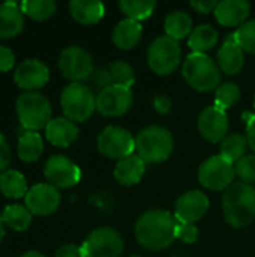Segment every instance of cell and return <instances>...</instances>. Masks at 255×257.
<instances>
[{
    "label": "cell",
    "instance_id": "obj_1",
    "mask_svg": "<svg viewBox=\"0 0 255 257\" xmlns=\"http://www.w3.org/2000/svg\"><path fill=\"white\" fill-rule=\"evenodd\" d=\"M176 227L177 220L174 215L162 209H152L137 220L134 233L143 248L159 251L176 239Z\"/></svg>",
    "mask_w": 255,
    "mask_h": 257
},
{
    "label": "cell",
    "instance_id": "obj_2",
    "mask_svg": "<svg viewBox=\"0 0 255 257\" xmlns=\"http://www.w3.org/2000/svg\"><path fill=\"white\" fill-rule=\"evenodd\" d=\"M222 211L225 221L236 227H246L255 220V190L252 185L234 182L222 197Z\"/></svg>",
    "mask_w": 255,
    "mask_h": 257
},
{
    "label": "cell",
    "instance_id": "obj_3",
    "mask_svg": "<svg viewBox=\"0 0 255 257\" xmlns=\"http://www.w3.org/2000/svg\"><path fill=\"white\" fill-rule=\"evenodd\" d=\"M174 148V140L171 133L158 125L144 128L135 139L137 155L146 164H155L165 161Z\"/></svg>",
    "mask_w": 255,
    "mask_h": 257
},
{
    "label": "cell",
    "instance_id": "obj_4",
    "mask_svg": "<svg viewBox=\"0 0 255 257\" xmlns=\"http://www.w3.org/2000/svg\"><path fill=\"white\" fill-rule=\"evenodd\" d=\"M182 74L186 83L198 92H209L221 86V69L206 54L191 53L183 63Z\"/></svg>",
    "mask_w": 255,
    "mask_h": 257
},
{
    "label": "cell",
    "instance_id": "obj_5",
    "mask_svg": "<svg viewBox=\"0 0 255 257\" xmlns=\"http://www.w3.org/2000/svg\"><path fill=\"white\" fill-rule=\"evenodd\" d=\"M15 108L21 125L27 131L47 128L51 120V104L39 92H24L20 95Z\"/></svg>",
    "mask_w": 255,
    "mask_h": 257
},
{
    "label": "cell",
    "instance_id": "obj_6",
    "mask_svg": "<svg viewBox=\"0 0 255 257\" xmlns=\"http://www.w3.org/2000/svg\"><path fill=\"white\" fill-rule=\"evenodd\" d=\"M60 104L65 117L72 122H84L96 110V96L86 84L71 83L62 90Z\"/></svg>",
    "mask_w": 255,
    "mask_h": 257
},
{
    "label": "cell",
    "instance_id": "obj_7",
    "mask_svg": "<svg viewBox=\"0 0 255 257\" xmlns=\"http://www.w3.org/2000/svg\"><path fill=\"white\" fill-rule=\"evenodd\" d=\"M182 50L177 41L170 36H158L147 50L149 68L158 75H170L180 65Z\"/></svg>",
    "mask_w": 255,
    "mask_h": 257
},
{
    "label": "cell",
    "instance_id": "obj_8",
    "mask_svg": "<svg viewBox=\"0 0 255 257\" xmlns=\"http://www.w3.org/2000/svg\"><path fill=\"white\" fill-rule=\"evenodd\" d=\"M236 176L234 164L221 155H213L201 163L198 169L200 184L212 191H222L233 185Z\"/></svg>",
    "mask_w": 255,
    "mask_h": 257
},
{
    "label": "cell",
    "instance_id": "obj_9",
    "mask_svg": "<svg viewBox=\"0 0 255 257\" xmlns=\"http://www.w3.org/2000/svg\"><path fill=\"white\" fill-rule=\"evenodd\" d=\"M98 149L104 157L119 161L134 154L135 140L125 128L107 126L98 136Z\"/></svg>",
    "mask_w": 255,
    "mask_h": 257
},
{
    "label": "cell",
    "instance_id": "obj_10",
    "mask_svg": "<svg viewBox=\"0 0 255 257\" xmlns=\"http://www.w3.org/2000/svg\"><path fill=\"white\" fill-rule=\"evenodd\" d=\"M84 257H119L123 251L120 233L111 227L93 230L81 245Z\"/></svg>",
    "mask_w": 255,
    "mask_h": 257
},
{
    "label": "cell",
    "instance_id": "obj_11",
    "mask_svg": "<svg viewBox=\"0 0 255 257\" xmlns=\"http://www.w3.org/2000/svg\"><path fill=\"white\" fill-rule=\"evenodd\" d=\"M59 68L63 77L72 80V83L84 81L95 72L92 56L78 45L68 47L62 51L59 57Z\"/></svg>",
    "mask_w": 255,
    "mask_h": 257
},
{
    "label": "cell",
    "instance_id": "obj_12",
    "mask_svg": "<svg viewBox=\"0 0 255 257\" xmlns=\"http://www.w3.org/2000/svg\"><path fill=\"white\" fill-rule=\"evenodd\" d=\"M44 173L50 184L57 190L71 188L77 185L81 179V170L78 169V166L63 155L50 157L45 163Z\"/></svg>",
    "mask_w": 255,
    "mask_h": 257
},
{
    "label": "cell",
    "instance_id": "obj_13",
    "mask_svg": "<svg viewBox=\"0 0 255 257\" xmlns=\"http://www.w3.org/2000/svg\"><path fill=\"white\" fill-rule=\"evenodd\" d=\"M132 105V92L128 87L110 86L101 90L96 96V110L107 117H117L125 114Z\"/></svg>",
    "mask_w": 255,
    "mask_h": 257
},
{
    "label": "cell",
    "instance_id": "obj_14",
    "mask_svg": "<svg viewBox=\"0 0 255 257\" xmlns=\"http://www.w3.org/2000/svg\"><path fill=\"white\" fill-rule=\"evenodd\" d=\"M62 196L51 184H36L26 194V206L35 215H50L57 211Z\"/></svg>",
    "mask_w": 255,
    "mask_h": 257
},
{
    "label": "cell",
    "instance_id": "obj_15",
    "mask_svg": "<svg viewBox=\"0 0 255 257\" xmlns=\"http://www.w3.org/2000/svg\"><path fill=\"white\" fill-rule=\"evenodd\" d=\"M209 209V199L204 193L194 190L180 196L174 206V217L177 223L194 224L201 220Z\"/></svg>",
    "mask_w": 255,
    "mask_h": 257
},
{
    "label": "cell",
    "instance_id": "obj_16",
    "mask_svg": "<svg viewBox=\"0 0 255 257\" xmlns=\"http://www.w3.org/2000/svg\"><path fill=\"white\" fill-rule=\"evenodd\" d=\"M198 131L203 139L210 143L222 142L228 133V116L219 107H207L198 116Z\"/></svg>",
    "mask_w": 255,
    "mask_h": 257
},
{
    "label": "cell",
    "instance_id": "obj_17",
    "mask_svg": "<svg viewBox=\"0 0 255 257\" xmlns=\"http://www.w3.org/2000/svg\"><path fill=\"white\" fill-rule=\"evenodd\" d=\"M14 80L27 92H35V89L47 84V81L50 80V71L44 62L38 59H26L17 66L14 72Z\"/></svg>",
    "mask_w": 255,
    "mask_h": 257
},
{
    "label": "cell",
    "instance_id": "obj_18",
    "mask_svg": "<svg viewBox=\"0 0 255 257\" xmlns=\"http://www.w3.org/2000/svg\"><path fill=\"white\" fill-rule=\"evenodd\" d=\"M245 63V51L239 45L234 33L228 35L218 51V66L222 72L234 75L240 72Z\"/></svg>",
    "mask_w": 255,
    "mask_h": 257
},
{
    "label": "cell",
    "instance_id": "obj_19",
    "mask_svg": "<svg viewBox=\"0 0 255 257\" xmlns=\"http://www.w3.org/2000/svg\"><path fill=\"white\" fill-rule=\"evenodd\" d=\"M251 5L246 0H222L215 9V18L225 27H237L246 23Z\"/></svg>",
    "mask_w": 255,
    "mask_h": 257
},
{
    "label": "cell",
    "instance_id": "obj_20",
    "mask_svg": "<svg viewBox=\"0 0 255 257\" xmlns=\"http://www.w3.org/2000/svg\"><path fill=\"white\" fill-rule=\"evenodd\" d=\"M45 136L54 146L66 148L72 145L78 137V126L68 117H54L45 128Z\"/></svg>",
    "mask_w": 255,
    "mask_h": 257
},
{
    "label": "cell",
    "instance_id": "obj_21",
    "mask_svg": "<svg viewBox=\"0 0 255 257\" xmlns=\"http://www.w3.org/2000/svg\"><path fill=\"white\" fill-rule=\"evenodd\" d=\"M146 172V163L135 154L117 161L114 169V178L119 184L131 187L141 181Z\"/></svg>",
    "mask_w": 255,
    "mask_h": 257
},
{
    "label": "cell",
    "instance_id": "obj_22",
    "mask_svg": "<svg viewBox=\"0 0 255 257\" xmlns=\"http://www.w3.org/2000/svg\"><path fill=\"white\" fill-rule=\"evenodd\" d=\"M24 17L18 3L5 2L0 5V38H12L23 29Z\"/></svg>",
    "mask_w": 255,
    "mask_h": 257
},
{
    "label": "cell",
    "instance_id": "obj_23",
    "mask_svg": "<svg viewBox=\"0 0 255 257\" xmlns=\"http://www.w3.org/2000/svg\"><path fill=\"white\" fill-rule=\"evenodd\" d=\"M141 33L143 26L138 21L125 18L116 24L113 30V42L120 50H131L140 42Z\"/></svg>",
    "mask_w": 255,
    "mask_h": 257
},
{
    "label": "cell",
    "instance_id": "obj_24",
    "mask_svg": "<svg viewBox=\"0 0 255 257\" xmlns=\"http://www.w3.org/2000/svg\"><path fill=\"white\" fill-rule=\"evenodd\" d=\"M69 12L80 24H95L104 17L105 8L101 2L72 0L69 3Z\"/></svg>",
    "mask_w": 255,
    "mask_h": 257
},
{
    "label": "cell",
    "instance_id": "obj_25",
    "mask_svg": "<svg viewBox=\"0 0 255 257\" xmlns=\"http://www.w3.org/2000/svg\"><path fill=\"white\" fill-rule=\"evenodd\" d=\"M218 30L210 24H201L197 26L192 33L189 35L188 45L192 50V53L206 54V51L212 50L218 42Z\"/></svg>",
    "mask_w": 255,
    "mask_h": 257
},
{
    "label": "cell",
    "instance_id": "obj_26",
    "mask_svg": "<svg viewBox=\"0 0 255 257\" xmlns=\"http://www.w3.org/2000/svg\"><path fill=\"white\" fill-rule=\"evenodd\" d=\"M44 151V142L42 137L36 131H27L24 130L20 134L18 139V155L23 161L32 163L36 161Z\"/></svg>",
    "mask_w": 255,
    "mask_h": 257
},
{
    "label": "cell",
    "instance_id": "obj_27",
    "mask_svg": "<svg viewBox=\"0 0 255 257\" xmlns=\"http://www.w3.org/2000/svg\"><path fill=\"white\" fill-rule=\"evenodd\" d=\"M164 29H165L167 36H170L179 42L180 39H183L192 33V20L186 12L174 11L165 18Z\"/></svg>",
    "mask_w": 255,
    "mask_h": 257
},
{
    "label": "cell",
    "instance_id": "obj_28",
    "mask_svg": "<svg viewBox=\"0 0 255 257\" xmlns=\"http://www.w3.org/2000/svg\"><path fill=\"white\" fill-rule=\"evenodd\" d=\"M0 191L11 199H20L27 194V181L17 170H5L0 173Z\"/></svg>",
    "mask_w": 255,
    "mask_h": 257
},
{
    "label": "cell",
    "instance_id": "obj_29",
    "mask_svg": "<svg viewBox=\"0 0 255 257\" xmlns=\"http://www.w3.org/2000/svg\"><path fill=\"white\" fill-rule=\"evenodd\" d=\"M248 149V140L246 136L242 134H230L227 136L222 142H221V157H224L225 160L231 161L233 164H236L237 161H240Z\"/></svg>",
    "mask_w": 255,
    "mask_h": 257
},
{
    "label": "cell",
    "instance_id": "obj_30",
    "mask_svg": "<svg viewBox=\"0 0 255 257\" xmlns=\"http://www.w3.org/2000/svg\"><path fill=\"white\" fill-rule=\"evenodd\" d=\"M32 212L27 209V206L21 205H8L2 214V218L8 227L17 230V232H24L29 229L32 224Z\"/></svg>",
    "mask_w": 255,
    "mask_h": 257
},
{
    "label": "cell",
    "instance_id": "obj_31",
    "mask_svg": "<svg viewBox=\"0 0 255 257\" xmlns=\"http://www.w3.org/2000/svg\"><path fill=\"white\" fill-rule=\"evenodd\" d=\"M119 6H120L122 12L129 20L140 23L153 14V11L156 8V2H153V0H120Z\"/></svg>",
    "mask_w": 255,
    "mask_h": 257
},
{
    "label": "cell",
    "instance_id": "obj_32",
    "mask_svg": "<svg viewBox=\"0 0 255 257\" xmlns=\"http://www.w3.org/2000/svg\"><path fill=\"white\" fill-rule=\"evenodd\" d=\"M20 9L33 20H47L56 12V3L53 0H24L20 3Z\"/></svg>",
    "mask_w": 255,
    "mask_h": 257
},
{
    "label": "cell",
    "instance_id": "obj_33",
    "mask_svg": "<svg viewBox=\"0 0 255 257\" xmlns=\"http://www.w3.org/2000/svg\"><path fill=\"white\" fill-rule=\"evenodd\" d=\"M240 99V89L234 83H224L216 89L215 93V104L221 110H227L237 104Z\"/></svg>",
    "mask_w": 255,
    "mask_h": 257
},
{
    "label": "cell",
    "instance_id": "obj_34",
    "mask_svg": "<svg viewBox=\"0 0 255 257\" xmlns=\"http://www.w3.org/2000/svg\"><path fill=\"white\" fill-rule=\"evenodd\" d=\"M110 74H111L113 84H116V86H122V87L131 89V86L135 81V75H134L132 66L129 63L123 62V60L114 62L110 66Z\"/></svg>",
    "mask_w": 255,
    "mask_h": 257
},
{
    "label": "cell",
    "instance_id": "obj_35",
    "mask_svg": "<svg viewBox=\"0 0 255 257\" xmlns=\"http://www.w3.org/2000/svg\"><path fill=\"white\" fill-rule=\"evenodd\" d=\"M234 36L239 42V45L243 48V51L255 54V20L246 21L242 24L236 32Z\"/></svg>",
    "mask_w": 255,
    "mask_h": 257
},
{
    "label": "cell",
    "instance_id": "obj_36",
    "mask_svg": "<svg viewBox=\"0 0 255 257\" xmlns=\"http://www.w3.org/2000/svg\"><path fill=\"white\" fill-rule=\"evenodd\" d=\"M234 169L236 176H239L243 184H255V155H245L234 164Z\"/></svg>",
    "mask_w": 255,
    "mask_h": 257
},
{
    "label": "cell",
    "instance_id": "obj_37",
    "mask_svg": "<svg viewBox=\"0 0 255 257\" xmlns=\"http://www.w3.org/2000/svg\"><path fill=\"white\" fill-rule=\"evenodd\" d=\"M198 229L194 224H183V223H177L176 227V238L180 239L185 244H195L198 241Z\"/></svg>",
    "mask_w": 255,
    "mask_h": 257
},
{
    "label": "cell",
    "instance_id": "obj_38",
    "mask_svg": "<svg viewBox=\"0 0 255 257\" xmlns=\"http://www.w3.org/2000/svg\"><path fill=\"white\" fill-rule=\"evenodd\" d=\"M92 80H93V84L95 87L101 90L113 86V80H111V74H110V69H105V68H99V69H95V72L92 74Z\"/></svg>",
    "mask_w": 255,
    "mask_h": 257
},
{
    "label": "cell",
    "instance_id": "obj_39",
    "mask_svg": "<svg viewBox=\"0 0 255 257\" xmlns=\"http://www.w3.org/2000/svg\"><path fill=\"white\" fill-rule=\"evenodd\" d=\"M14 63H15L14 53L8 47L0 45V71L2 72H6V71L12 69L14 68Z\"/></svg>",
    "mask_w": 255,
    "mask_h": 257
},
{
    "label": "cell",
    "instance_id": "obj_40",
    "mask_svg": "<svg viewBox=\"0 0 255 257\" xmlns=\"http://www.w3.org/2000/svg\"><path fill=\"white\" fill-rule=\"evenodd\" d=\"M218 3L219 2H213V0H192L189 5L200 14H209V12H215Z\"/></svg>",
    "mask_w": 255,
    "mask_h": 257
},
{
    "label": "cell",
    "instance_id": "obj_41",
    "mask_svg": "<svg viewBox=\"0 0 255 257\" xmlns=\"http://www.w3.org/2000/svg\"><path fill=\"white\" fill-rule=\"evenodd\" d=\"M9 163H11V149L6 139L0 134V172H5Z\"/></svg>",
    "mask_w": 255,
    "mask_h": 257
},
{
    "label": "cell",
    "instance_id": "obj_42",
    "mask_svg": "<svg viewBox=\"0 0 255 257\" xmlns=\"http://www.w3.org/2000/svg\"><path fill=\"white\" fill-rule=\"evenodd\" d=\"M56 257H84V254H83L81 247H77L74 244H68V245H63L62 248L57 250Z\"/></svg>",
    "mask_w": 255,
    "mask_h": 257
},
{
    "label": "cell",
    "instance_id": "obj_43",
    "mask_svg": "<svg viewBox=\"0 0 255 257\" xmlns=\"http://www.w3.org/2000/svg\"><path fill=\"white\" fill-rule=\"evenodd\" d=\"M153 105H155V110L158 113H161V114H167L171 110V101L165 95L156 96L155 101H153Z\"/></svg>",
    "mask_w": 255,
    "mask_h": 257
},
{
    "label": "cell",
    "instance_id": "obj_44",
    "mask_svg": "<svg viewBox=\"0 0 255 257\" xmlns=\"http://www.w3.org/2000/svg\"><path fill=\"white\" fill-rule=\"evenodd\" d=\"M246 140L248 146L255 152V114L249 116L246 120Z\"/></svg>",
    "mask_w": 255,
    "mask_h": 257
},
{
    "label": "cell",
    "instance_id": "obj_45",
    "mask_svg": "<svg viewBox=\"0 0 255 257\" xmlns=\"http://www.w3.org/2000/svg\"><path fill=\"white\" fill-rule=\"evenodd\" d=\"M21 257H45L44 254H41L39 251H27V253H24Z\"/></svg>",
    "mask_w": 255,
    "mask_h": 257
},
{
    "label": "cell",
    "instance_id": "obj_46",
    "mask_svg": "<svg viewBox=\"0 0 255 257\" xmlns=\"http://www.w3.org/2000/svg\"><path fill=\"white\" fill-rule=\"evenodd\" d=\"M3 236H5V221H3V218L0 217V242H2V239H3Z\"/></svg>",
    "mask_w": 255,
    "mask_h": 257
},
{
    "label": "cell",
    "instance_id": "obj_47",
    "mask_svg": "<svg viewBox=\"0 0 255 257\" xmlns=\"http://www.w3.org/2000/svg\"><path fill=\"white\" fill-rule=\"evenodd\" d=\"M254 107H255V95H254Z\"/></svg>",
    "mask_w": 255,
    "mask_h": 257
},
{
    "label": "cell",
    "instance_id": "obj_48",
    "mask_svg": "<svg viewBox=\"0 0 255 257\" xmlns=\"http://www.w3.org/2000/svg\"><path fill=\"white\" fill-rule=\"evenodd\" d=\"M132 257H138V256H132Z\"/></svg>",
    "mask_w": 255,
    "mask_h": 257
}]
</instances>
